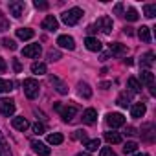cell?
<instances>
[{"label":"cell","instance_id":"obj_1","mask_svg":"<svg viewBox=\"0 0 156 156\" xmlns=\"http://www.w3.org/2000/svg\"><path fill=\"white\" fill-rule=\"evenodd\" d=\"M83 15H85V13H83L81 8H72V9H68V11H64V13L61 15V20H62L66 26H75L77 22L81 20Z\"/></svg>","mask_w":156,"mask_h":156},{"label":"cell","instance_id":"obj_2","mask_svg":"<svg viewBox=\"0 0 156 156\" xmlns=\"http://www.w3.org/2000/svg\"><path fill=\"white\" fill-rule=\"evenodd\" d=\"M22 88H24V94H26L28 99H37V98H39L41 87H39V81L33 79V77H30V79H24Z\"/></svg>","mask_w":156,"mask_h":156},{"label":"cell","instance_id":"obj_3","mask_svg":"<svg viewBox=\"0 0 156 156\" xmlns=\"http://www.w3.org/2000/svg\"><path fill=\"white\" fill-rule=\"evenodd\" d=\"M105 121H107L108 127L118 129V127H123L125 125V116L119 114V112H110V114H107V119Z\"/></svg>","mask_w":156,"mask_h":156},{"label":"cell","instance_id":"obj_4","mask_svg":"<svg viewBox=\"0 0 156 156\" xmlns=\"http://www.w3.org/2000/svg\"><path fill=\"white\" fill-rule=\"evenodd\" d=\"M8 8H9V13H11L15 19H20V17L24 15L26 4L22 2V0H13V2H9V4H8Z\"/></svg>","mask_w":156,"mask_h":156},{"label":"cell","instance_id":"obj_5","mask_svg":"<svg viewBox=\"0 0 156 156\" xmlns=\"http://www.w3.org/2000/svg\"><path fill=\"white\" fill-rule=\"evenodd\" d=\"M0 112H2V116H13L15 101L9 98H0Z\"/></svg>","mask_w":156,"mask_h":156},{"label":"cell","instance_id":"obj_6","mask_svg":"<svg viewBox=\"0 0 156 156\" xmlns=\"http://www.w3.org/2000/svg\"><path fill=\"white\" fill-rule=\"evenodd\" d=\"M41 53H42V48H41V44H39V42L28 44V46H24V48H22V55H24V57H39Z\"/></svg>","mask_w":156,"mask_h":156},{"label":"cell","instance_id":"obj_7","mask_svg":"<svg viewBox=\"0 0 156 156\" xmlns=\"http://www.w3.org/2000/svg\"><path fill=\"white\" fill-rule=\"evenodd\" d=\"M48 79H50V85H51V87H53V88H55V90L61 94V96L68 94V87H66V85H64V83L59 79V77H55V75H50Z\"/></svg>","mask_w":156,"mask_h":156},{"label":"cell","instance_id":"obj_8","mask_svg":"<svg viewBox=\"0 0 156 156\" xmlns=\"http://www.w3.org/2000/svg\"><path fill=\"white\" fill-rule=\"evenodd\" d=\"M96 26H98V30H101L105 35H108V33L112 31V19H110V17H101V19L96 22Z\"/></svg>","mask_w":156,"mask_h":156},{"label":"cell","instance_id":"obj_9","mask_svg":"<svg viewBox=\"0 0 156 156\" xmlns=\"http://www.w3.org/2000/svg\"><path fill=\"white\" fill-rule=\"evenodd\" d=\"M31 149L39 154V156H50V147L46 145V143H42V141H37V140H33L31 141Z\"/></svg>","mask_w":156,"mask_h":156},{"label":"cell","instance_id":"obj_10","mask_svg":"<svg viewBox=\"0 0 156 156\" xmlns=\"http://www.w3.org/2000/svg\"><path fill=\"white\" fill-rule=\"evenodd\" d=\"M57 44H59L61 48H66V50H73V48H75V41H73V37H70V35H59Z\"/></svg>","mask_w":156,"mask_h":156},{"label":"cell","instance_id":"obj_11","mask_svg":"<svg viewBox=\"0 0 156 156\" xmlns=\"http://www.w3.org/2000/svg\"><path fill=\"white\" fill-rule=\"evenodd\" d=\"M140 85H147L149 88L151 87H154V73L151 72V70H143L141 73H140Z\"/></svg>","mask_w":156,"mask_h":156},{"label":"cell","instance_id":"obj_12","mask_svg":"<svg viewBox=\"0 0 156 156\" xmlns=\"http://www.w3.org/2000/svg\"><path fill=\"white\" fill-rule=\"evenodd\" d=\"M85 46H87L88 51H101V48H103V44L96 37H87L85 39Z\"/></svg>","mask_w":156,"mask_h":156},{"label":"cell","instance_id":"obj_13","mask_svg":"<svg viewBox=\"0 0 156 156\" xmlns=\"http://www.w3.org/2000/svg\"><path fill=\"white\" fill-rule=\"evenodd\" d=\"M42 28H44L46 31H55V30L59 28V22H57V19H55L53 15H48V17L42 20Z\"/></svg>","mask_w":156,"mask_h":156},{"label":"cell","instance_id":"obj_14","mask_svg":"<svg viewBox=\"0 0 156 156\" xmlns=\"http://www.w3.org/2000/svg\"><path fill=\"white\" fill-rule=\"evenodd\" d=\"M61 118H62V121H72L73 119V116L77 114V108L75 107H61Z\"/></svg>","mask_w":156,"mask_h":156},{"label":"cell","instance_id":"obj_15","mask_svg":"<svg viewBox=\"0 0 156 156\" xmlns=\"http://www.w3.org/2000/svg\"><path fill=\"white\" fill-rule=\"evenodd\" d=\"M83 121H85L87 125H94V123L98 121V110H96V108H87V110L83 112Z\"/></svg>","mask_w":156,"mask_h":156},{"label":"cell","instance_id":"obj_16","mask_svg":"<svg viewBox=\"0 0 156 156\" xmlns=\"http://www.w3.org/2000/svg\"><path fill=\"white\" fill-rule=\"evenodd\" d=\"M108 50H110L112 55H118V57L127 55V48H125L121 42H112V44H108Z\"/></svg>","mask_w":156,"mask_h":156},{"label":"cell","instance_id":"obj_17","mask_svg":"<svg viewBox=\"0 0 156 156\" xmlns=\"http://www.w3.org/2000/svg\"><path fill=\"white\" fill-rule=\"evenodd\" d=\"M11 125H13V129H17V130H20V132H24L28 127H30V123H28V119L26 118H22V116H17V118H13V121H11Z\"/></svg>","mask_w":156,"mask_h":156},{"label":"cell","instance_id":"obj_18","mask_svg":"<svg viewBox=\"0 0 156 156\" xmlns=\"http://www.w3.org/2000/svg\"><path fill=\"white\" fill-rule=\"evenodd\" d=\"M17 37H19L20 41H30V39L35 37V31H33L31 28H19V30H17Z\"/></svg>","mask_w":156,"mask_h":156},{"label":"cell","instance_id":"obj_19","mask_svg":"<svg viewBox=\"0 0 156 156\" xmlns=\"http://www.w3.org/2000/svg\"><path fill=\"white\" fill-rule=\"evenodd\" d=\"M152 64H154V53H152V51L143 53L141 59H140V66H141V68H151Z\"/></svg>","mask_w":156,"mask_h":156},{"label":"cell","instance_id":"obj_20","mask_svg":"<svg viewBox=\"0 0 156 156\" xmlns=\"http://www.w3.org/2000/svg\"><path fill=\"white\" fill-rule=\"evenodd\" d=\"M145 110H147V108H145L143 103H136V105L130 107V116L136 118V119H138V118H143V116H145Z\"/></svg>","mask_w":156,"mask_h":156},{"label":"cell","instance_id":"obj_21","mask_svg":"<svg viewBox=\"0 0 156 156\" xmlns=\"http://www.w3.org/2000/svg\"><path fill=\"white\" fill-rule=\"evenodd\" d=\"M77 92H79V96L81 98H85V99H88V98H92V88L88 87V83H79L77 85Z\"/></svg>","mask_w":156,"mask_h":156},{"label":"cell","instance_id":"obj_22","mask_svg":"<svg viewBox=\"0 0 156 156\" xmlns=\"http://www.w3.org/2000/svg\"><path fill=\"white\" fill-rule=\"evenodd\" d=\"M152 130H154V125H152V123H149V125H145V127L141 129V132H140V134H141V136H143L147 141H152V140H154V134H152Z\"/></svg>","mask_w":156,"mask_h":156},{"label":"cell","instance_id":"obj_23","mask_svg":"<svg viewBox=\"0 0 156 156\" xmlns=\"http://www.w3.org/2000/svg\"><path fill=\"white\" fill-rule=\"evenodd\" d=\"M127 87L130 88V92H132V94H138V92H141V85H140V81L136 79V77H129Z\"/></svg>","mask_w":156,"mask_h":156},{"label":"cell","instance_id":"obj_24","mask_svg":"<svg viewBox=\"0 0 156 156\" xmlns=\"http://www.w3.org/2000/svg\"><path fill=\"white\" fill-rule=\"evenodd\" d=\"M138 37H140L143 42H151V28L141 26V28L138 30Z\"/></svg>","mask_w":156,"mask_h":156},{"label":"cell","instance_id":"obj_25","mask_svg":"<svg viewBox=\"0 0 156 156\" xmlns=\"http://www.w3.org/2000/svg\"><path fill=\"white\" fill-rule=\"evenodd\" d=\"M64 141V136L61 132H53V134H48V143L51 145H61Z\"/></svg>","mask_w":156,"mask_h":156},{"label":"cell","instance_id":"obj_26","mask_svg":"<svg viewBox=\"0 0 156 156\" xmlns=\"http://www.w3.org/2000/svg\"><path fill=\"white\" fill-rule=\"evenodd\" d=\"M118 105L123 107V108H127V107L130 105V94H129V92H121L119 98H118Z\"/></svg>","mask_w":156,"mask_h":156},{"label":"cell","instance_id":"obj_27","mask_svg":"<svg viewBox=\"0 0 156 156\" xmlns=\"http://www.w3.org/2000/svg\"><path fill=\"white\" fill-rule=\"evenodd\" d=\"M105 140L108 141V143H121V134H118V132H105Z\"/></svg>","mask_w":156,"mask_h":156},{"label":"cell","instance_id":"obj_28","mask_svg":"<svg viewBox=\"0 0 156 156\" xmlns=\"http://www.w3.org/2000/svg\"><path fill=\"white\" fill-rule=\"evenodd\" d=\"M31 72L37 73V75H44L46 73V64L44 62H33L31 64Z\"/></svg>","mask_w":156,"mask_h":156},{"label":"cell","instance_id":"obj_29","mask_svg":"<svg viewBox=\"0 0 156 156\" xmlns=\"http://www.w3.org/2000/svg\"><path fill=\"white\" fill-rule=\"evenodd\" d=\"M85 147H87V151L88 152H94V151H98L99 147H101V141L96 138V140H88L87 143H85Z\"/></svg>","mask_w":156,"mask_h":156},{"label":"cell","instance_id":"obj_30","mask_svg":"<svg viewBox=\"0 0 156 156\" xmlns=\"http://www.w3.org/2000/svg\"><path fill=\"white\" fill-rule=\"evenodd\" d=\"M143 13H145L147 19H154L156 17V4H147L143 8Z\"/></svg>","mask_w":156,"mask_h":156},{"label":"cell","instance_id":"obj_31","mask_svg":"<svg viewBox=\"0 0 156 156\" xmlns=\"http://www.w3.org/2000/svg\"><path fill=\"white\" fill-rule=\"evenodd\" d=\"M136 151H138V143H136V141H127L125 147H123V152H125V154H132V152H136Z\"/></svg>","mask_w":156,"mask_h":156},{"label":"cell","instance_id":"obj_32","mask_svg":"<svg viewBox=\"0 0 156 156\" xmlns=\"http://www.w3.org/2000/svg\"><path fill=\"white\" fill-rule=\"evenodd\" d=\"M123 17H125L127 20H130V22H134V20H138V17H140V15H138V11H136L134 8H129V9H127V13H125Z\"/></svg>","mask_w":156,"mask_h":156},{"label":"cell","instance_id":"obj_33","mask_svg":"<svg viewBox=\"0 0 156 156\" xmlns=\"http://www.w3.org/2000/svg\"><path fill=\"white\" fill-rule=\"evenodd\" d=\"M13 90V83L6 81V79H0V92H11Z\"/></svg>","mask_w":156,"mask_h":156},{"label":"cell","instance_id":"obj_34","mask_svg":"<svg viewBox=\"0 0 156 156\" xmlns=\"http://www.w3.org/2000/svg\"><path fill=\"white\" fill-rule=\"evenodd\" d=\"M73 140H79V141H83V143H87V141H88V138H87V132H85V130H75V132H73Z\"/></svg>","mask_w":156,"mask_h":156},{"label":"cell","instance_id":"obj_35","mask_svg":"<svg viewBox=\"0 0 156 156\" xmlns=\"http://www.w3.org/2000/svg\"><path fill=\"white\" fill-rule=\"evenodd\" d=\"M99 156H118V154L112 151V147H101V151H99Z\"/></svg>","mask_w":156,"mask_h":156},{"label":"cell","instance_id":"obj_36","mask_svg":"<svg viewBox=\"0 0 156 156\" xmlns=\"http://www.w3.org/2000/svg\"><path fill=\"white\" fill-rule=\"evenodd\" d=\"M2 44H4L8 50H17V42H15L13 39H4V41H2Z\"/></svg>","mask_w":156,"mask_h":156},{"label":"cell","instance_id":"obj_37","mask_svg":"<svg viewBox=\"0 0 156 156\" xmlns=\"http://www.w3.org/2000/svg\"><path fill=\"white\" fill-rule=\"evenodd\" d=\"M48 59H50V61H59V59H61V51L50 50V51H48Z\"/></svg>","mask_w":156,"mask_h":156},{"label":"cell","instance_id":"obj_38","mask_svg":"<svg viewBox=\"0 0 156 156\" xmlns=\"http://www.w3.org/2000/svg\"><path fill=\"white\" fill-rule=\"evenodd\" d=\"M33 132L41 136V134H44V132H46V127H44L42 123H35V125H33Z\"/></svg>","mask_w":156,"mask_h":156},{"label":"cell","instance_id":"obj_39","mask_svg":"<svg viewBox=\"0 0 156 156\" xmlns=\"http://www.w3.org/2000/svg\"><path fill=\"white\" fill-rule=\"evenodd\" d=\"M35 8H37V9H46V8H48V2H41V0H35Z\"/></svg>","mask_w":156,"mask_h":156},{"label":"cell","instance_id":"obj_40","mask_svg":"<svg viewBox=\"0 0 156 156\" xmlns=\"http://www.w3.org/2000/svg\"><path fill=\"white\" fill-rule=\"evenodd\" d=\"M4 30H8V22L4 20V17H2V13H0V31H4Z\"/></svg>","mask_w":156,"mask_h":156},{"label":"cell","instance_id":"obj_41","mask_svg":"<svg viewBox=\"0 0 156 156\" xmlns=\"http://www.w3.org/2000/svg\"><path fill=\"white\" fill-rule=\"evenodd\" d=\"M6 68H8V64H6V61L0 57V73H4L6 72Z\"/></svg>","mask_w":156,"mask_h":156},{"label":"cell","instance_id":"obj_42","mask_svg":"<svg viewBox=\"0 0 156 156\" xmlns=\"http://www.w3.org/2000/svg\"><path fill=\"white\" fill-rule=\"evenodd\" d=\"M13 68H15V72H20V70H22V66H20L19 59H13Z\"/></svg>","mask_w":156,"mask_h":156},{"label":"cell","instance_id":"obj_43","mask_svg":"<svg viewBox=\"0 0 156 156\" xmlns=\"http://www.w3.org/2000/svg\"><path fill=\"white\" fill-rule=\"evenodd\" d=\"M114 11H116V15H119V17H121V13H123V6H121V4H116Z\"/></svg>","mask_w":156,"mask_h":156},{"label":"cell","instance_id":"obj_44","mask_svg":"<svg viewBox=\"0 0 156 156\" xmlns=\"http://www.w3.org/2000/svg\"><path fill=\"white\" fill-rule=\"evenodd\" d=\"M127 134H130V136L136 134V129H134V127H127Z\"/></svg>","mask_w":156,"mask_h":156},{"label":"cell","instance_id":"obj_45","mask_svg":"<svg viewBox=\"0 0 156 156\" xmlns=\"http://www.w3.org/2000/svg\"><path fill=\"white\" fill-rule=\"evenodd\" d=\"M108 87H110V83H101V88H105V90H107Z\"/></svg>","mask_w":156,"mask_h":156},{"label":"cell","instance_id":"obj_46","mask_svg":"<svg viewBox=\"0 0 156 156\" xmlns=\"http://www.w3.org/2000/svg\"><path fill=\"white\" fill-rule=\"evenodd\" d=\"M134 156H149V154H145V152H143V154H141V152H138V154H134Z\"/></svg>","mask_w":156,"mask_h":156},{"label":"cell","instance_id":"obj_47","mask_svg":"<svg viewBox=\"0 0 156 156\" xmlns=\"http://www.w3.org/2000/svg\"><path fill=\"white\" fill-rule=\"evenodd\" d=\"M75 156H88V154H83V152H79V154H75Z\"/></svg>","mask_w":156,"mask_h":156}]
</instances>
